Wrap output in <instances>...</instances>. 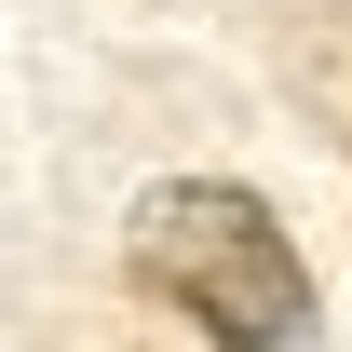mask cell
<instances>
[{
  "instance_id": "6da1fadb",
  "label": "cell",
  "mask_w": 352,
  "mask_h": 352,
  "mask_svg": "<svg viewBox=\"0 0 352 352\" xmlns=\"http://www.w3.org/2000/svg\"><path fill=\"white\" fill-rule=\"evenodd\" d=\"M135 271L163 285L190 325L217 352H298L311 339V271L285 244L258 190H230V176H176L135 204Z\"/></svg>"
}]
</instances>
